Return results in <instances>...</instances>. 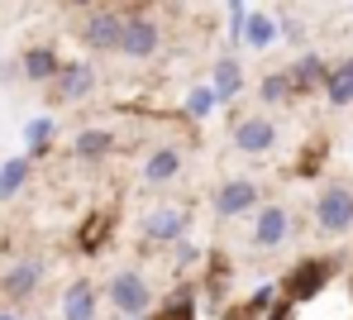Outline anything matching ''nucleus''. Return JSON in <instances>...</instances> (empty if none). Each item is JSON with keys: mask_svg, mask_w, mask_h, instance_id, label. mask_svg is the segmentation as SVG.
<instances>
[{"mask_svg": "<svg viewBox=\"0 0 353 320\" xmlns=\"http://www.w3.org/2000/svg\"><path fill=\"white\" fill-rule=\"evenodd\" d=\"M315 230L330 234V239L349 234L353 230V187H344V182L320 187V196H315Z\"/></svg>", "mask_w": 353, "mask_h": 320, "instance_id": "f257e3e1", "label": "nucleus"}, {"mask_svg": "<svg viewBox=\"0 0 353 320\" xmlns=\"http://www.w3.org/2000/svg\"><path fill=\"white\" fill-rule=\"evenodd\" d=\"M105 297H110V306L119 311V320L153 311V287H148V277L139 268H119L115 277H110V287H105Z\"/></svg>", "mask_w": 353, "mask_h": 320, "instance_id": "f03ea898", "label": "nucleus"}, {"mask_svg": "<svg viewBox=\"0 0 353 320\" xmlns=\"http://www.w3.org/2000/svg\"><path fill=\"white\" fill-rule=\"evenodd\" d=\"M334 258H305V263H296L292 272H287V282H282V297L287 301H310V297H320L330 282H334Z\"/></svg>", "mask_w": 353, "mask_h": 320, "instance_id": "7ed1b4c3", "label": "nucleus"}, {"mask_svg": "<svg viewBox=\"0 0 353 320\" xmlns=\"http://www.w3.org/2000/svg\"><path fill=\"white\" fill-rule=\"evenodd\" d=\"M158 43H163L158 19H148V14H139V10H134V14H124L115 53H124V58H153V53H158Z\"/></svg>", "mask_w": 353, "mask_h": 320, "instance_id": "20e7f679", "label": "nucleus"}, {"mask_svg": "<svg viewBox=\"0 0 353 320\" xmlns=\"http://www.w3.org/2000/svg\"><path fill=\"white\" fill-rule=\"evenodd\" d=\"M292 239V210L287 206H263L258 201V210H253V234H248V244L253 249H282Z\"/></svg>", "mask_w": 353, "mask_h": 320, "instance_id": "39448f33", "label": "nucleus"}, {"mask_svg": "<svg viewBox=\"0 0 353 320\" xmlns=\"http://www.w3.org/2000/svg\"><path fill=\"white\" fill-rule=\"evenodd\" d=\"M43 277H48L43 258H14V263L0 272V297H5V301H29V297L43 287Z\"/></svg>", "mask_w": 353, "mask_h": 320, "instance_id": "423d86ee", "label": "nucleus"}, {"mask_svg": "<svg viewBox=\"0 0 353 320\" xmlns=\"http://www.w3.org/2000/svg\"><path fill=\"white\" fill-rule=\"evenodd\" d=\"M119 24H124V14L110 10V5H101V10H91L86 19H81V29H77V39L91 48V53H115L119 43Z\"/></svg>", "mask_w": 353, "mask_h": 320, "instance_id": "0eeeda50", "label": "nucleus"}, {"mask_svg": "<svg viewBox=\"0 0 353 320\" xmlns=\"http://www.w3.org/2000/svg\"><path fill=\"white\" fill-rule=\"evenodd\" d=\"M258 182H248V177H230V182H220V192L210 196V206H215V215L220 220H239V215H248V210H258Z\"/></svg>", "mask_w": 353, "mask_h": 320, "instance_id": "6e6552de", "label": "nucleus"}, {"mask_svg": "<svg viewBox=\"0 0 353 320\" xmlns=\"http://www.w3.org/2000/svg\"><path fill=\"white\" fill-rule=\"evenodd\" d=\"M230 139H234L239 153H248V158L272 153V148H277V120H268V115H243V120L230 129Z\"/></svg>", "mask_w": 353, "mask_h": 320, "instance_id": "1a4fd4ad", "label": "nucleus"}, {"mask_svg": "<svg viewBox=\"0 0 353 320\" xmlns=\"http://www.w3.org/2000/svg\"><path fill=\"white\" fill-rule=\"evenodd\" d=\"M186 225H191V215L181 206H158V210L143 215V239L148 244H172V239L186 234Z\"/></svg>", "mask_w": 353, "mask_h": 320, "instance_id": "9d476101", "label": "nucleus"}, {"mask_svg": "<svg viewBox=\"0 0 353 320\" xmlns=\"http://www.w3.org/2000/svg\"><path fill=\"white\" fill-rule=\"evenodd\" d=\"M48 86H53L58 101H86V96L96 91V67L91 63H62L58 77H53Z\"/></svg>", "mask_w": 353, "mask_h": 320, "instance_id": "9b49d317", "label": "nucleus"}, {"mask_svg": "<svg viewBox=\"0 0 353 320\" xmlns=\"http://www.w3.org/2000/svg\"><path fill=\"white\" fill-rule=\"evenodd\" d=\"M62 320H101V292H96L91 277L67 282V292H62Z\"/></svg>", "mask_w": 353, "mask_h": 320, "instance_id": "f8f14e48", "label": "nucleus"}, {"mask_svg": "<svg viewBox=\"0 0 353 320\" xmlns=\"http://www.w3.org/2000/svg\"><path fill=\"white\" fill-rule=\"evenodd\" d=\"M176 172H181V148H172V143H163V148H153V153L143 158V182H148V187L172 182Z\"/></svg>", "mask_w": 353, "mask_h": 320, "instance_id": "ddd939ff", "label": "nucleus"}, {"mask_svg": "<svg viewBox=\"0 0 353 320\" xmlns=\"http://www.w3.org/2000/svg\"><path fill=\"white\" fill-rule=\"evenodd\" d=\"M320 91H325V101H330V106H339V110H344V106H353V58L325 67Z\"/></svg>", "mask_w": 353, "mask_h": 320, "instance_id": "4468645a", "label": "nucleus"}, {"mask_svg": "<svg viewBox=\"0 0 353 320\" xmlns=\"http://www.w3.org/2000/svg\"><path fill=\"white\" fill-rule=\"evenodd\" d=\"M277 39H282V29H277V19H272L268 10H248V14H243V39H239V43H248V48L263 53V48H272Z\"/></svg>", "mask_w": 353, "mask_h": 320, "instance_id": "2eb2a0df", "label": "nucleus"}, {"mask_svg": "<svg viewBox=\"0 0 353 320\" xmlns=\"http://www.w3.org/2000/svg\"><path fill=\"white\" fill-rule=\"evenodd\" d=\"M62 58L48 48V43H39V48H29L24 58H19V72H24V81H39V86H48L53 77H58Z\"/></svg>", "mask_w": 353, "mask_h": 320, "instance_id": "dca6fc26", "label": "nucleus"}, {"mask_svg": "<svg viewBox=\"0 0 353 320\" xmlns=\"http://www.w3.org/2000/svg\"><path fill=\"white\" fill-rule=\"evenodd\" d=\"M325 58L320 53H301L292 67H287V77H292V91L296 96H305V91H320V81H325Z\"/></svg>", "mask_w": 353, "mask_h": 320, "instance_id": "f3484780", "label": "nucleus"}, {"mask_svg": "<svg viewBox=\"0 0 353 320\" xmlns=\"http://www.w3.org/2000/svg\"><path fill=\"white\" fill-rule=\"evenodd\" d=\"M210 91H215V101H234L239 91H243V63H239L234 53H225L215 72H210Z\"/></svg>", "mask_w": 353, "mask_h": 320, "instance_id": "a211bd4d", "label": "nucleus"}, {"mask_svg": "<svg viewBox=\"0 0 353 320\" xmlns=\"http://www.w3.org/2000/svg\"><path fill=\"white\" fill-rule=\"evenodd\" d=\"M72 153H77L81 163H101V158L115 153V134H110V129H77Z\"/></svg>", "mask_w": 353, "mask_h": 320, "instance_id": "6ab92c4d", "label": "nucleus"}, {"mask_svg": "<svg viewBox=\"0 0 353 320\" xmlns=\"http://www.w3.org/2000/svg\"><path fill=\"white\" fill-rule=\"evenodd\" d=\"M29 172H34V158L19 153V158H5L0 163V201H14V196L29 187Z\"/></svg>", "mask_w": 353, "mask_h": 320, "instance_id": "aec40b11", "label": "nucleus"}, {"mask_svg": "<svg viewBox=\"0 0 353 320\" xmlns=\"http://www.w3.org/2000/svg\"><path fill=\"white\" fill-rule=\"evenodd\" d=\"M53 139H58V120H53V115H34V120L24 125V153H29V158H43V153L53 148Z\"/></svg>", "mask_w": 353, "mask_h": 320, "instance_id": "412c9836", "label": "nucleus"}, {"mask_svg": "<svg viewBox=\"0 0 353 320\" xmlns=\"http://www.w3.org/2000/svg\"><path fill=\"white\" fill-rule=\"evenodd\" d=\"M258 101H263V106H287V101H296L292 77H287V72H268V77L258 81Z\"/></svg>", "mask_w": 353, "mask_h": 320, "instance_id": "4be33fe9", "label": "nucleus"}, {"mask_svg": "<svg viewBox=\"0 0 353 320\" xmlns=\"http://www.w3.org/2000/svg\"><path fill=\"white\" fill-rule=\"evenodd\" d=\"M215 106H220V101H215V91H210L205 81H201V86H191V91H186V101H181L186 120H205V115H210Z\"/></svg>", "mask_w": 353, "mask_h": 320, "instance_id": "5701e85b", "label": "nucleus"}, {"mask_svg": "<svg viewBox=\"0 0 353 320\" xmlns=\"http://www.w3.org/2000/svg\"><path fill=\"white\" fill-rule=\"evenodd\" d=\"M191 306H196V301H191V292H181L172 306H168V311H158L153 320H196V311H191Z\"/></svg>", "mask_w": 353, "mask_h": 320, "instance_id": "b1692460", "label": "nucleus"}, {"mask_svg": "<svg viewBox=\"0 0 353 320\" xmlns=\"http://www.w3.org/2000/svg\"><path fill=\"white\" fill-rule=\"evenodd\" d=\"M272 297H277V287H258V292H253V301H248V306H243V320L263 316V311H268V306H272Z\"/></svg>", "mask_w": 353, "mask_h": 320, "instance_id": "393cba45", "label": "nucleus"}, {"mask_svg": "<svg viewBox=\"0 0 353 320\" xmlns=\"http://www.w3.org/2000/svg\"><path fill=\"white\" fill-rule=\"evenodd\" d=\"M129 320H153V311H148V316H129Z\"/></svg>", "mask_w": 353, "mask_h": 320, "instance_id": "a878e982", "label": "nucleus"}, {"mask_svg": "<svg viewBox=\"0 0 353 320\" xmlns=\"http://www.w3.org/2000/svg\"><path fill=\"white\" fill-rule=\"evenodd\" d=\"M67 5H91V0H67Z\"/></svg>", "mask_w": 353, "mask_h": 320, "instance_id": "bb28decb", "label": "nucleus"}, {"mask_svg": "<svg viewBox=\"0 0 353 320\" xmlns=\"http://www.w3.org/2000/svg\"><path fill=\"white\" fill-rule=\"evenodd\" d=\"M0 320H14V316H0Z\"/></svg>", "mask_w": 353, "mask_h": 320, "instance_id": "cd10ccee", "label": "nucleus"}]
</instances>
